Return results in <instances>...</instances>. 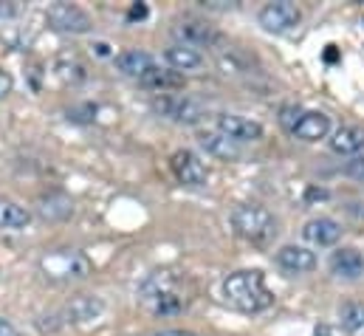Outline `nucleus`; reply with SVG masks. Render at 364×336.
<instances>
[{
  "label": "nucleus",
  "instance_id": "nucleus-1",
  "mask_svg": "<svg viewBox=\"0 0 364 336\" xmlns=\"http://www.w3.org/2000/svg\"><path fill=\"white\" fill-rule=\"evenodd\" d=\"M139 300L156 317H176V314H183L189 308L192 285L178 271H170V268L153 271L139 285Z\"/></svg>",
  "mask_w": 364,
  "mask_h": 336
},
{
  "label": "nucleus",
  "instance_id": "nucleus-2",
  "mask_svg": "<svg viewBox=\"0 0 364 336\" xmlns=\"http://www.w3.org/2000/svg\"><path fill=\"white\" fill-rule=\"evenodd\" d=\"M223 297L232 308L243 314H260L274 303V294L266 288L260 271H235L223 280Z\"/></svg>",
  "mask_w": 364,
  "mask_h": 336
},
{
  "label": "nucleus",
  "instance_id": "nucleus-3",
  "mask_svg": "<svg viewBox=\"0 0 364 336\" xmlns=\"http://www.w3.org/2000/svg\"><path fill=\"white\" fill-rule=\"evenodd\" d=\"M232 226H235V232L243 241H249L255 246H269L274 241V235H277L274 215L266 206H260V204H240V206H235Z\"/></svg>",
  "mask_w": 364,
  "mask_h": 336
},
{
  "label": "nucleus",
  "instance_id": "nucleus-4",
  "mask_svg": "<svg viewBox=\"0 0 364 336\" xmlns=\"http://www.w3.org/2000/svg\"><path fill=\"white\" fill-rule=\"evenodd\" d=\"M279 122L285 125V130L299 139V142H322L331 133V116H325L322 110H299V107H282Z\"/></svg>",
  "mask_w": 364,
  "mask_h": 336
},
{
  "label": "nucleus",
  "instance_id": "nucleus-5",
  "mask_svg": "<svg viewBox=\"0 0 364 336\" xmlns=\"http://www.w3.org/2000/svg\"><path fill=\"white\" fill-rule=\"evenodd\" d=\"M40 268L51 280H82L93 271V263L88 254L77 249H57V252L43 254Z\"/></svg>",
  "mask_w": 364,
  "mask_h": 336
},
{
  "label": "nucleus",
  "instance_id": "nucleus-6",
  "mask_svg": "<svg viewBox=\"0 0 364 336\" xmlns=\"http://www.w3.org/2000/svg\"><path fill=\"white\" fill-rule=\"evenodd\" d=\"M153 110L170 122H178V125H195L203 119V105L195 102L192 96H183V93H156Z\"/></svg>",
  "mask_w": 364,
  "mask_h": 336
},
{
  "label": "nucleus",
  "instance_id": "nucleus-7",
  "mask_svg": "<svg viewBox=\"0 0 364 336\" xmlns=\"http://www.w3.org/2000/svg\"><path fill=\"white\" fill-rule=\"evenodd\" d=\"M46 17L57 31H65V34H88L93 26L91 14L74 3H54L48 6Z\"/></svg>",
  "mask_w": 364,
  "mask_h": 336
},
{
  "label": "nucleus",
  "instance_id": "nucleus-8",
  "mask_svg": "<svg viewBox=\"0 0 364 336\" xmlns=\"http://www.w3.org/2000/svg\"><path fill=\"white\" fill-rule=\"evenodd\" d=\"M302 20V11L288 3V0H277V3H266L260 9V26L266 31H274V34H282V31H291L294 26H299Z\"/></svg>",
  "mask_w": 364,
  "mask_h": 336
},
{
  "label": "nucleus",
  "instance_id": "nucleus-9",
  "mask_svg": "<svg viewBox=\"0 0 364 336\" xmlns=\"http://www.w3.org/2000/svg\"><path fill=\"white\" fill-rule=\"evenodd\" d=\"M170 169L186 187H206L209 184V167L192 150H176L170 159Z\"/></svg>",
  "mask_w": 364,
  "mask_h": 336
},
{
  "label": "nucleus",
  "instance_id": "nucleus-10",
  "mask_svg": "<svg viewBox=\"0 0 364 336\" xmlns=\"http://www.w3.org/2000/svg\"><path fill=\"white\" fill-rule=\"evenodd\" d=\"M218 130L226 133L237 145L263 139V125L257 119H249V116H240V113H218Z\"/></svg>",
  "mask_w": 364,
  "mask_h": 336
},
{
  "label": "nucleus",
  "instance_id": "nucleus-11",
  "mask_svg": "<svg viewBox=\"0 0 364 336\" xmlns=\"http://www.w3.org/2000/svg\"><path fill=\"white\" fill-rule=\"evenodd\" d=\"M173 37H176V43H181V46H192V48H209V46H215V40H218V31L212 28V26H206L203 20H195V17H183L178 20L176 26H173Z\"/></svg>",
  "mask_w": 364,
  "mask_h": 336
},
{
  "label": "nucleus",
  "instance_id": "nucleus-12",
  "mask_svg": "<svg viewBox=\"0 0 364 336\" xmlns=\"http://www.w3.org/2000/svg\"><path fill=\"white\" fill-rule=\"evenodd\" d=\"M116 65H119V71L127 74L130 80L144 83L161 63H159L153 54H147V51H122V54L116 57Z\"/></svg>",
  "mask_w": 364,
  "mask_h": 336
},
{
  "label": "nucleus",
  "instance_id": "nucleus-13",
  "mask_svg": "<svg viewBox=\"0 0 364 336\" xmlns=\"http://www.w3.org/2000/svg\"><path fill=\"white\" fill-rule=\"evenodd\" d=\"M198 145H200L209 156H215V159H223V162L240 159V145L232 142V139H229L226 133H220L218 127H215V130H200V133H198Z\"/></svg>",
  "mask_w": 364,
  "mask_h": 336
},
{
  "label": "nucleus",
  "instance_id": "nucleus-14",
  "mask_svg": "<svg viewBox=\"0 0 364 336\" xmlns=\"http://www.w3.org/2000/svg\"><path fill=\"white\" fill-rule=\"evenodd\" d=\"M302 238L314 246H333L342 238V226L333 218H314L302 226Z\"/></svg>",
  "mask_w": 364,
  "mask_h": 336
},
{
  "label": "nucleus",
  "instance_id": "nucleus-15",
  "mask_svg": "<svg viewBox=\"0 0 364 336\" xmlns=\"http://www.w3.org/2000/svg\"><path fill=\"white\" fill-rule=\"evenodd\" d=\"M277 266L291 271V274H305V271H314L316 268V254L305 246H282L277 252Z\"/></svg>",
  "mask_w": 364,
  "mask_h": 336
},
{
  "label": "nucleus",
  "instance_id": "nucleus-16",
  "mask_svg": "<svg viewBox=\"0 0 364 336\" xmlns=\"http://www.w3.org/2000/svg\"><path fill=\"white\" fill-rule=\"evenodd\" d=\"M331 271L342 280H359L364 274V254L359 249H336L331 254Z\"/></svg>",
  "mask_w": 364,
  "mask_h": 336
},
{
  "label": "nucleus",
  "instance_id": "nucleus-17",
  "mask_svg": "<svg viewBox=\"0 0 364 336\" xmlns=\"http://www.w3.org/2000/svg\"><path fill=\"white\" fill-rule=\"evenodd\" d=\"M331 150L339 153V156H356L364 150V127H356V125H345L339 127L331 139Z\"/></svg>",
  "mask_w": 364,
  "mask_h": 336
},
{
  "label": "nucleus",
  "instance_id": "nucleus-18",
  "mask_svg": "<svg viewBox=\"0 0 364 336\" xmlns=\"http://www.w3.org/2000/svg\"><path fill=\"white\" fill-rule=\"evenodd\" d=\"M164 60H167V65L173 68V71H195V68H200L203 65V54L198 51V48H192V46H181V43H173L167 51H164Z\"/></svg>",
  "mask_w": 364,
  "mask_h": 336
},
{
  "label": "nucleus",
  "instance_id": "nucleus-19",
  "mask_svg": "<svg viewBox=\"0 0 364 336\" xmlns=\"http://www.w3.org/2000/svg\"><path fill=\"white\" fill-rule=\"evenodd\" d=\"M31 224V212L26 206H20L11 198H0V229L6 232H20Z\"/></svg>",
  "mask_w": 364,
  "mask_h": 336
},
{
  "label": "nucleus",
  "instance_id": "nucleus-20",
  "mask_svg": "<svg viewBox=\"0 0 364 336\" xmlns=\"http://www.w3.org/2000/svg\"><path fill=\"white\" fill-rule=\"evenodd\" d=\"M102 311H105L102 300H99V297H91V294H82V297H77V300L68 305V317H71V322H91V320H96Z\"/></svg>",
  "mask_w": 364,
  "mask_h": 336
},
{
  "label": "nucleus",
  "instance_id": "nucleus-21",
  "mask_svg": "<svg viewBox=\"0 0 364 336\" xmlns=\"http://www.w3.org/2000/svg\"><path fill=\"white\" fill-rule=\"evenodd\" d=\"M339 320H342V328H345V331H350V334L362 331L364 328V303H348V305H342Z\"/></svg>",
  "mask_w": 364,
  "mask_h": 336
},
{
  "label": "nucleus",
  "instance_id": "nucleus-22",
  "mask_svg": "<svg viewBox=\"0 0 364 336\" xmlns=\"http://www.w3.org/2000/svg\"><path fill=\"white\" fill-rule=\"evenodd\" d=\"M348 172H350L353 178H359V181H364V156H359V159H353V162L348 164Z\"/></svg>",
  "mask_w": 364,
  "mask_h": 336
},
{
  "label": "nucleus",
  "instance_id": "nucleus-23",
  "mask_svg": "<svg viewBox=\"0 0 364 336\" xmlns=\"http://www.w3.org/2000/svg\"><path fill=\"white\" fill-rule=\"evenodd\" d=\"M0 336H20V334H17V328H14L11 322H6V320L0 317Z\"/></svg>",
  "mask_w": 364,
  "mask_h": 336
},
{
  "label": "nucleus",
  "instance_id": "nucleus-24",
  "mask_svg": "<svg viewBox=\"0 0 364 336\" xmlns=\"http://www.w3.org/2000/svg\"><path fill=\"white\" fill-rule=\"evenodd\" d=\"M11 90V77L6 71H0V96H6Z\"/></svg>",
  "mask_w": 364,
  "mask_h": 336
},
{
  "label": "nucleus",
  "instance_id": "nucleus-25",
  "mask_svg": "<svg viewBox=\"0 0 364 336\" xmlns=\"http://www.w3.org/2000/svg\"><path fill=\"white\" fill-rule=\"evenodd\" d=\"M136 17H147V6H133L130 9V20H136Z\"/></svg>",
  "mask_w": 364,
  "mask_h": 336
},
{
  "label": "nucleus",
  "instance_id": "nucleus-26",
  "mask_svg": "<svg viewBox=\"0 0 364 336\" xmlns=\"http://www.w3.org/2000/svg\"><path fill=\"white\" fill-rule=\"evenodd\" d=\"M314 336H333V334H331V328H328V325H319V328L314 331Z\"/></svg>",
  "mask_w": 364,
  "mask_h": 336
},
{
  "label": "nucleus",
  "instance_id": "nucleus-27",
  "mask_svg": "<svg viewBox=\"0 0 364 336\" xmlns=\"http://www.w3.org/2000/svg\"><path fill=\"white\" fill-rule=\"evenodd\" d=\"M159 336H195V334H189V331H164V334Z\"/></svg>",
  "mask_w": 364,
  "mask_h": 336
}]
</instances>
